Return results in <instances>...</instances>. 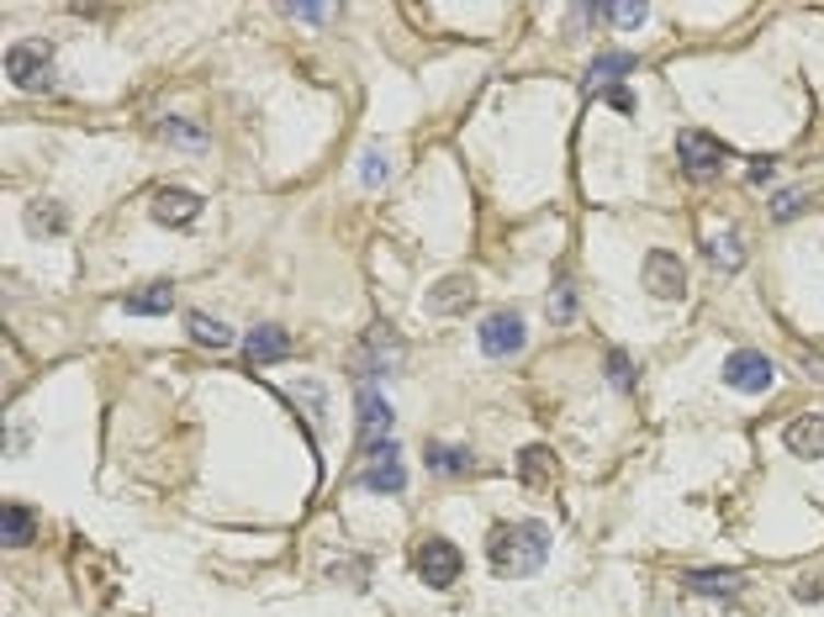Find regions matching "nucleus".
I'll return each instance as SVG.
<instances>
[{"instance_id": "obj_1", "label": "nucleus", "mask_w": 824, "mask_h": 617, "mask_svg": "<svg viewBox=\"0 0 824 617\" xmlns=\"http://www.w3.org/2000/svg\"><path fill=\"white\" fill-rule=\"evenodd\" d=\"M487 559L497 575H534L549 559V528L545 523H502L487 538Z\"/></svg>"}, {"instance_id": "obj_2", "label": "nucleus", "mask_w": 824, "mask_h": 617, "mask_svg": "<svg viewBox=\"0 0 824 617\" xmlns=\"http://www.w3.org/2000/svg\"><path fill=\"white\" fill-rule=\"evenodd\" d=\"M355 411H360V428H355V449L365 454V459H381V454H392L397 439H392V407H386V396L375 391V385H360V396H355Z\"/></svg>"}, {"instance_id": "obj_3", "label": "nucleus", "mask_w": 824, "mask_h": 617, "mask_svg": "<svg viewBox=\"0 0 824 617\" xmlns=\"http://www.w3.org/2000/svg\"><path fill=\"white\" fill-rule=\"evenodd\" d=\"M724 381H730V391L762 396V391H771L777 370H771V359H766V353H756V349H734L730 359H724Z\"/></svg>"}, {"instance_id": "obj_4", "label": "nucleus", "mask_w": 824, "mask_h": 617, "mask_svg": "<svg viewBox=\"0 0 824 617\" xmlns=\"http://www.w3.org/2000/svg\"><path fill=\"white\" fill-rule=\"evenodd\" d=\"M413 564H418V575H423L428 586H455L460 581V549L450 538H423L413 549Z\"/></svg>"}, {"instance_id": "obj_5", "label": "nucleus", "mask_w": 824, "mask_h": 617, "mask_svg": "<svg viewBox=\"0 0 824 617\" xmlns=\"http://www.w3.org/2000/svg\"><path fill=\"white\" fill-rule=\"evenodd\" d=\"M645 291L661 295V301H682L687 295V269H682V259H676L672 248L645 254Z\"/></svg>"}, {"instance_id": "obj_6", "label": "nucleus", "mask_w": 824, "mask_h": 617, "mask_svg": "<svg viewBox=\"0 0 824 617\" xmlns=\"http://www.w3.org/2000/svg\"><path fill=\"white\" fill-rule=\"evenodd\" d=\"M397 364H402V344L386 333V327H370L365 344L355 349V370H360L365 381H375V375H392Z\"/></svg>"}, {"instance_id": "obj_7", "label": "nucleus", "mask_w": 824, "mask_h": 617, "mask_svg": "<svg viewBox=\"0 0 824 617\" xmlns=\"http://www.w3.org/2000/svg\"><path fill=\"white\" fill-rule=\"evenodd\" d=\"M5 74H11L22 90H48L54 85V59H48L37 43H22V48L5 54Z\"/></svg>"}, {"instance_id": "obj_8", "label": "nucleus", "mask_w": 824, "mask_h": 617, "mask_svg": "<svg viewBox=\"0 0 824 617\" xmlns=\"http://www.w3.org/2000/svg\"><path fill=\"white\" fill-rule=\"evenodd\" d=\"M676 153H682V164H687V175H719V164H724V143L719 138H708V132H698V127H687L682 138H676Z\"/></svg>"}, {"instance_id": "obj_9", "label": "nucleus", "mask_w": 824, "mask_h": 617, "mask_svg": "<svg viewBox=\"0 0 824 617\" xmlns=\"http://www.w3.org/2000/svg\"><path fill=\"white\" fill-rule=\"evenodd\" d=\"M523 349V317L519 312H491L487 323H481V353H491V359H508V353Z\"/></svg>"}, {"instance_id": "obj_10", "label": "nucleus", "mask_w": 824, "mask_h": 617, "mask_svg": "<svg viewBox=\"0 0 824 617\" xmlns=\"http://www.w3.org/2000/svg\"><path fill=\"white\" fill-rule=\"evenodd\" d=\"M201 217V196H190V190H159L153 196V222H164V228H190Z\"/></svg>"}, {"instance_id": "obj_11", "label": "nucleus", "mask_w": 824, "mask_h": 617, "mask_svg": "<svg viewBox=\"0 0 824 617\" xmlns=\"http://www.w3.org/2000/svg\"><path fill=\"white\" fill-rule=\"evenodd\" d=\"M782 443H788V454H798V459H820L824 454V417L820 411L793 417V422H788V433H782Z\"/></svg>"}, {"instance_id": "obj_12", "label": "nucleus", "mask_w": 824, "mask_h": 617, "mask_svg": "<svg viewBox=\"0 0 824 617\" xmlns=\"http://www.w3.org/2000/svg\"><path fill=\"white\" fill-rule=\"evenodd\" d=\"M244 353H248V364H280V359L291 353V338H286V327L259 323L244 338Z\"/></svg>"}, {"instance_id": "obj_13", "label": "nucleus", "mask_w": 824, "mask_h": 617, "mask_svg": "<svg viewBox=\"0 0 824 617\" xmlns=\"http://www.w3.org/2000/svg\"><path fill=\"white\" fill-rule=\"evenodd\" d=\"M360 486H365V491H381V497H397L402 486H407V470H402L397 449H392V454H381V459H370L365 475H360Z\"/></svg>"}, {"instance_id": "obj_14", "label": "nucleus", "mask_w": 824, "mask_h": 617, "mask_svg": "<svg viewBox=\"0 0 824 617\" xmlns=\"http://www.w3.org/2000/svg\"><path fill=\"white\" fill-rule=\"evenodd\" d=\"M513 470H519V486H529V491H549V486H555V459H549V449H539V443L523 449Z\"/></svg>"}, {"instance_id": "obj_15", "label": "nucleus", "mask_w": 824, "mask_h": 617, "mask_svg": "<svg viewBox=\"0 0 824 617\" xmlns=\"http://www.w3.org/2000/svg\"><path fill=\"white\" fill-rule=\"evenodd\" d=\"M629 69H635V54H603V59H592L587 80H581V95H597V90L613 85V80L629 74Z\"/></svg>"}, {"instance_id": "obj_16", "label": "nucleus", "mask_w": 824, "mask_h": 617, "mask_svg": "<svg viewBox=\"0 0 824 617\" xmlns=\"http://www.w3.org/2000/svg\"><path fill=\"white\" fill-rule=\"evenodd\" d=\"M740 586H745V570H693L687 575V591H698V596H734Z\"/></svg>"}, {"instance_id": "obj_17", "label": "nucleus", "mask_w": 824, "mask_h": 617, "mask_svg": "<svg viewBox=\"0 0 824 617\" xmlns=\"http://www.w3.org/2000/svg\"><path fill=\"white\" fill-rule=\"evenodd\" d=\"M32 533H37V517H32L22 501H5V512H0V538H5L11 549H22V544H32Z\"/></svg>"}, {"instance_id": "obj_18", "label": "nucleus", "mask_w": 824, "mask_h": 617, "mask_svg": "<svg viewBox=\"0 0 824 617\" xmlns=\"http://www.w3.org/2000/svg\"><path fill=\"white\" fill-rule=\"evenodd\" d=\"M471 295H476V286L465 280V275H450L439 291L428 295V312H439V317H450V312H460V306H471Z\"/></svg>"}, {"instance_id": "obj_19", "label": "nucleus", "mask_w": 824, "mask_h": 617, "mask_svg": "<svg viewBox=\"0 0 824 617\" xmlns=\"http://www.w3.org/2000/svg\"><path fill=\"white\" fill-rule=\"evenodd\" d=\"M185 327H190V338H196L201 349H233V327L217 323V317H207V312H190Z\"/></svg>"}, {"instance_id": "obj_20", "label": "nucleus", "mask_w": 824, "mask_h": 617, "mask_svg": "<svg viewBox=\"0 0 824 617\" xmlns=\"http://www.w3.org/2000/svg\"><path fill=\"white\" fill-rule=\"evenodd\" d=\"M123 306L132 312V317H164V312L175 306V291H170V286H143V291L127 295Z\"/></svg>"}, {"instance_id": "obj_21", "label": "nucleus", "mask_w": 824, "mask_h": 617, "mask_svg": "<svg viewBox=\"0 0 824 617\" xmlns=\"http://www.w3.org/2000/svg\"><path fill=\"white\" fill-rule=\"evenodd\" d=\"M703 254H708V265L713 269H740L745 265V243H740V233H713L708 243H703Z\"/></svg>"}, {"instance_id": "obj_22", "label": "nucleus", "mask_w": 824, "mask_h": 617, "mask_svg": "<svg viewBox=\"0 0 824 617\" xmlns=\"http://www.w3.org/2000/svg\"><path fill=\"white\" fill-rule=\"evenodd\" d=\"M428 470L433 475H471L476 470V459L455 449V443H428Z\"/></svg>"}, {"instance_id": "obj_23", "label": "nucleus", "mask_w": 824, "mask_h": 617, "mask_svg": "<svg viewBox=\"0 0 824 617\" xmlns=\"http://www.w3.org/2000/svg\"><path fill=\"white\" fill-rule=\"evenodd\" d=\"M27 228H32V233L48 237V233H63V228H69V217H63L54 201H32V206H27Z\"/></svg>"}, {"instance_id": "obj_24", "label": "nucleus", "mask_w": 824, "mask_h": 617, "mask_svg": "<svg viewBox=\"0 0 824 617\" xmlns=\"http://www.w3.org/2000/svg\"><path fill=\"white\" fill-rule=\"evenodd\" d=\"M549 323H577V291H571V280L549 286Z\"/></svg>"}, {"instance_id": "obj_25", "label": "nucleus", "mask_w": 824, "mask_h": 617, "mask_svg": "<svg viewBox=\"0 0 824 617\" xmlns=\"http://www.w3.org/2000/svg\"><path fill=\"white\" fill-rule=\"evenodd\" d=\"M159 138H164V143H185V148H207V132H201V127H185L181 117L159 121Z\"/></svg>"}, {"instance_id": "obj_26", "label": "nucleus", "mask_w": 824, "mask_h": 617, "mask_svg": "<svg viewBox=\"0 0 824 617\" xmlns=\"http://www.w3.org/2000/svg\"><path fill=\"white\" fill-rule=\"evenodd\" d=\"M603 16L618 22V27H640L645 16H650V5L645 0H613V5H603Z\"/></svg>"}, {"instance_id": "obj_27", "label": "nucleus", "mask_w": 824, "mask_h": 617, "mask_svg": "<svg viewBox=\"0 0 824 617\" xmlns=\"http://www.w3.org/2000/svg\"><path fill=\"white\" fill-rule=\"evenodd\" d=\"M386 175H392L386 153H381V148H370L365 159H360V179H365V185H386Z\"/></svg>"}, {"instance_id": "obj_28", "label": "nucleus", "mask_w": 824, "mask_h": 617, "mask_svg": "<svg viewBox=\"0 0 824 617\" xmlns=\"http://www.w3.org/2000/svg\"><path fill=\"white\" fill-rule=\"evenodd\" d=\"M608 381L618 385V391H629V385H635V364H629V353L624 349L608 353Z\"/></svg>"}, {"instance_id": "obj_29", "label": "nucleus", "mask_w": 824, "mask_h": 617, "mask_svg": "<svg viewBox=\"0 0 824 617\" xmlns=\"http://www.w3.org/2000/svg\"><path fill=\"white\" fill-rule=\"evenodd\" d=\"M798 211H803V190H777V196H771V217H777V222H788Z\"/></svg>"}, {"instance_id": "obj_30", "label": "nucleus", "mask_w": 824, "mask_h": 617, "mask_svg": "<svg viewBox=\"0 0 824 617\" xmlns=\"http://www.w3.org/2000/svg\"><path fill=\"white\" fill-rule=\"evenodd\" d=\"M793 596H798V602H820V596H824V575H798Z\"/></svg>"}, {"instance_id": "obj_31", "label": "nucleus", "mask_w": 824, "mask_h": 617, "mask_svg": "<svg viewBox=\"0 0 824 617\" xmlns=\"http://www.w3.org/2000/svg\"><path fill=\"white\" fill-rule=\"evenodd\" d=\"M286 16H297V22H328L334 5H286Z\"/></svg>"}, {"instance_id": "obj_32", "label": "nucleus", "mask_w": 824, "mask_h": 617, "mask_svg": "<svg viewBox=\"0 0 824 617\" xmlns=\"http://www.w3.org/2000/svg\"><path fill=\"white\" fill-rule=\"evenodd\" d=\"M771 170H777V159H751V185H766V179H771Z\"/></svg>"}, {"instance_id": "obj_33", "label": "nucleus", "mask_w": 824, "mask_h": 617, "mask_svg": "<svg viewBox=\"0 0 824 617\" xmlns=\"http://www.w3.org/2000/svg\"><path fill=\"white\" fill-rule=\"evenodd\" d=\"M608 101H613V106H618V112H629V106H635V101H629V90H618V85L608 90Z\"/></svg>"}]
</instances>
